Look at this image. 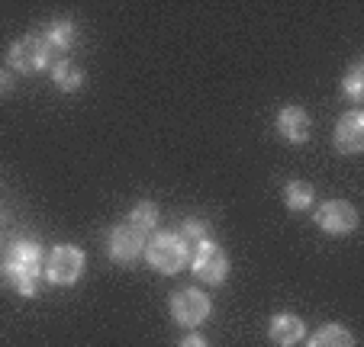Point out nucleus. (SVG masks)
Returning a JSON list of instances; mask_svg holds the SVG:
<instances>
[{
  "mask_svg": "<svg viewBox=\"0 0 364 347\" xmlns=\"http://www.w3.org/2000/svg\"><path fill=\"white\" fill-rule=\"evenodd\" d=\"M0 277L20 296L33 299L42 280V245L36 238H14L0 258Z\"/></svg>",
  "mask_w": 364,
  "mask_h": 347,
  "instance_id": "nucleus-1",
  "label": "nucleus"
},
{
  "mask_svg": "<svg viewBox=\"0 0 364 347\" xmlns=\"http://www.w3.org/2000/svg\"><path fill=\"white\" fill-rule=\"evenodd\" d=\"M145 260H149L151 270L165 273V277H171V273L184 270V264L191 260V254H187L184 241H181L178 231H151L149 238H145Z\"/></svg>",
  "mask_w": 364,
  "mask_h": 347,
  "instance_id": "nucleus-2",
  "label": "nucleus"
},
{
  "mask_svg": "<svg viewBox=\"0 0 364 347\" xmlns=\"http://www.w3.org/2000/svg\"><path fill=\"white\" fill-rule=\"evenodd\" d=\"M7 62L20 75H39V71H46L52 65V45L42 35H23V39H16L10 45Z\"/></svg>",
  "mask_w": 364,
  "mask_h": 347,
  "instance_id": "nucleus-3",
  "label": "nucleus"
},
{
  "mask_svg": "<svg viewBox=\"0 0 364 347\" xmlns=\"http://www.w3.org/2000/svg\"><path fill=\"white\" fill-rule=\"evenodd\" d=\"M84 264H87V258H84L81 248L55 245V251L48 254L42 273L48 277V283H55V286H75L77 280H81V273H84Z\"/></svg>",
  "mask_w": 364,
  "mask_h": 347,
  "instance_id": "nucleus-4",
  "label": "nucleus"
},
{
  "mask_svg": "<svg viewBox=\"0 0 364 347\" xmlns=\"http://www.w3.org/2000/svg\"><path fill=\"white\" fill-rule=\"evenodd\" d=\"M191 273L206 286H220L229 277V258L216 241H203L197 251H191Z\"/></svg>",
  "mask_w": 364,
  "mask_h": 347,
  "instance_id": "nucleus-5",
  "label": "nucleus"
},
{
  "mask_svg": "<svg viewBox=\"0 0 364 347\" xmlns=\"http://www.w3.org/2000/svg\"><path fill=\"white\" fill-rule=\"evenodd\" d=\"M210 315H213V302H210V296H206L203 290H197V286L178 290V293L171 296V319L178 321V325L197 328V325H203Z\"/></svg>",
  "mask_w": 364,
  "mask_h": 347,
  "instance_id": "nucleus-6",
  "label": "nucleus"
},
{
  "mask_svg": "<svg viewBox=\"0 0 364 347\" xmlns=\"http://www.w3.org/2000/svg\"><path fill=\"white\" fill-rule=\"evenodd\" d=\"M316 225L329 235H348L358 228V209L348 199H326L316 209Z\"/></svg>",
  "mask_w": 364,
  "mask_h": 347,
  "instance_id": "nucleus-7",
  "label": "nucleus"
},
{
  "mask_svg": "<svg viewBox=\"0 0 364 347\" xmlns=\"http://www.w3.org/2000/svg\"><path fill=\"white\" fill-rule=\"evenodd\" d=\"M145 238H149V235H142L139 228H132L129 222L113 225L110 238H107V251H110V258L117 260V264H132V260L145 251Z\"/></svg>",
  "mask_w": 364,
  "mask_h": 347,
  "instance_id": "nucleus-8",
  "label": "nucleus"
},
{
  "mask_svg": "<svg viewBox=\"0 0 364 347\" xmlns=\"http://www.w3.org/2000/svg\"><path fill=\"white\" fill-rule=\"evenodd\" d=\"M336 148L342 155H361L364 151V113L361 109H351L338 119L336 126Z\"/></svg>",
  "mask_w": 364,
  "mask_h": 347,
  "instance_id": "nucleus-9",
  "label": "nucleus"
},
{
  "mask_svg": "<svg viewBox=\"0 0 364 347\" xmlns=\"http://www.w3.org/2000/svg\"><path fill=\"white\" fill-rule=\"evenodd\" d=\"M303 334H306V325H303V319L300 315H294V312H277L274 319L268 321V338L274 341L277 347L300 344Z\"/></svg>",
  "mask_w": 364,
  "mask_h": 347,
  "instance_id": "nucleus-10",
  "label": "nucleus"
},
{
  "mask_svg": "<svg viewBox=\"0 0 364 347\" xmlns=\"http://www.w3.org/2000/svg\"><path fill=\"white\" fill-rule=\"evenodd\" d=\"M277 132L287 138L290 145H303L309 138V116L303 106H284L277 113Z\"/></svg>",
  "mask_w": 364,
  "mask_h": 347,
  "instance_id": "nucleus-11",
  "label": "nucleus"
},
{
  "mask_svg": "<svg viewBox=\"0 0 364 347\" xmlns=\"http://www.w3.org/2000/svg\"><path fill=\"white\" fill-rule=\"evenodd\" d=\"M52 81H55L65 94H75V90H81L84 84H87V75H84V68L75 65L71 58H62V62L52 65Z\"/></svg>",
  "mask_w": 364,
  "mask_h": 347,
  "instance_id": "nucleus-12",
  "label": "nucleus"
},
{
  "mask_svg": "<svg viewBox=\"0 0 364 347\" xmlns=\"http://www.w3.org/2000/svg\"><path fill=\"white\" fill-rule=\"evenodd\" d=\"M313 199H316L313 184H306V180H287V187H284V203H287L290 212H306L309 206H313Z\"/></svg>",
  "mask_w": 364,
  "mask_h": 347,
  "instance_id": "nucleus-13",
  "label": "nucleus"
},
{
  "mask_svg": "<svg viewBox=\"0 0 364 347\" xmlns=\"http://www.w3.org/2000/svg\"><path fill=\"white\" fill-rule=\"evenodd\" d=\"M306 347H355V334L345 325H323Z\"/></svg>",
  "mask_w": 364,
  "mask_h": 347,
  "instance_id": "nucleus-14",
  "label": "nucleus"
},
{
  "mask_svg": "<svg viewBox=\"0 0 364 347\" xmlns=\"http://www.w3.org/2000/svg\"><path fill=\"white\" fill-rule=\"evenodd\" d=\"M42 39L52 45V52H55V48L68 52V48L75 45V39H77L75 20H55V23H48V29H46V35H42Z\"/></svg>",
  "mask_w": 364,
  "mask_h": 347,
  "instance_id": "nucleus-15",
  "label": "nucleus"
},
{
  "mask_svg": "<svg viewBox=\"0 0 364 347\" xmlns=\"http://www.w3.org/2000/svg\"><path fill=\"white\" fill-rule=\"evenodd\" d=\"M126 222H129L132 228H139L142 235L155 231V225H159V203H151V199H142V203H136Z\"/></svg>",
  "mask_w": 364,
  "mask_h": 347,
  "instance_id": "nucleus-16",
  "label": "nucleus"
},
{
  "mask_svg": "<svg viewBox=\"0 0 364 347\" xmlns=\"http://www.w3.org/2000/svg\"><path fill=\"white\" fill-rule=\"evenodd\" d=\"M181 241H184L187 254L197 251L203 241H210V228H206V222H200V219H184V228H181Z\"/></svg>",
  "mask_w": 364,
  "mask_h": 347,
  "instance_id": "nucleus-17",
  "label": "nucleus"
},
{
  "mask_svg": "<svg viewBox=\"0 0 364 347\" xmlns=\"http://www.w3.org/2000/svg\"><path fill=\"white\" fill-rule=\"evenodd\" d=\"M342 90H345V97H348L351 103H361L364 100V65L361 62L351 65V71L345 75Z\"/></svg>",
  "mask_w": 364,
  "mask_h": 347,
  "instance_id": "nucleus-18",
  "label": "nucleus"
},
{
  "mask_svg": "<svg viewBox=\"0 0 364 347\" xmlns=\"http://www.w3.org/2000/svg\"><path fill=\"white\" fill-rule=\"evenodd\" d=\"M178 347H210V341H206L203 334H197V331H193V334H187V338L181 341Z\"/></svg>",
  "mask_w": 364,
  "mask_h": 347,
  "instance_id": "nucleus-19",
  "label": "nucleus"
},
{
  "mask_svg": "<svg viewBox=\"0 0 364 347\" xmlns=\"http://www.w3.org/2000/svg\"><path fill=\"white\" fill-rule=\"evenodd\" d=\"M10 94H14V75L0 71V97H10Z\"/></svg>",
  "mask_w": 364,
  "mask_h": 347,
  "instance_id": "nucleus-20",
  "label": "nucleus"
}]
</instances>
